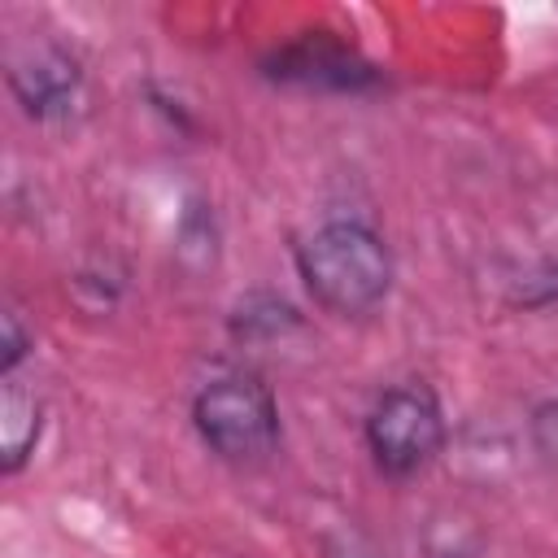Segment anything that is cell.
Instances as JSON below:
<instances>
[{
    "instance_id": "6da1fadb",
    "label": "cell",
    "mask_w": 558,
    "mask_h": 558,
    "mask_svg": "<svg viewBox=\"0 0 558 558\" xmlns=\"http://www.w3.org/2000/svg\"><path fill=\"white\" fill-rule=\"evenodd\" d=\"M296 275L323 310L357 318L388 296L392 253L366 222H323L296 244Z\"/></svg>"
},
{
    "instance_id": "7a4b0ae2",
    "label": "cell",
    "mask_w": 558,
    "mask_h": 558,
    "mask_svg": "<svg viewBox=\"0 0 558 558\" xmlns=\"http://www.w3.org/2000/svg\"><path fill=\"white\" fill-rule=\"evenodd\" d=\"M192 423L201 440L222 462H266L279 445V405L275 392L257 375H222L209 379L192 401Z\"/></svg>"
},
{
    "instance_id": "3957f363",
    "label": "cell",
    "mask_w": 558,
    "mask_h": 558,
    "mask_svg": "<svg viewBox=\"0 0 558 558\" xmlns=\"http://www.w3.org/2000/svg\"><path fill=\"white\" fill-rule=\"evenodd\" d=\"M445 445V414L427 384H392L366 414V449L384 475L423 471Z\"/></svg>"
},
{
    "instance_id": "277c9868",
    "label": "cell",
    "mask_w": 558,
    "mask_h": 558,
    "mask_svg": "<svg viewBox=\"0 0 558 558\" xmlns=\"http://www.w3.org/2000/svg\"><path fill=\"white\" fill-rule=\"evenodd\" d=\"M262 74L275 83H296V87H318V92H366L379 87V70L344 39L331 31H305L275 52H266Z\"/></svg>"
},
{
    "instance_id": "5b68a950",
    "label": "cell",
    "mask_w": 558,
    "mask_h": 558,
    "mask_svg": "<svg viewBox=\"0 0 558 558\" xmlns=\"http://www.w3.org/2000/svg\"><path fill=\"white\" fill-rule=\"evenodd\" d=\"M78 61L61 48V44H26L22 52H13L9 61V87L13 96L22 100V109L31 118H52V113H65L78 96Z\"/></svg>"
},
{
    "instance_id": "8992f818",
    "label": "cell",
    "mask_w": 558,
    "mask_h": 558,
    "mask_svg": "<svg viewBox=\"0 0 558 558\" xmlns=\"http://www.w3.org/2000/svg\"><path fill=\"white\" fill-rule=\"evenodd\" d=\"M35 440H39V401L9 379L0 401V466L13 475L31 458Z\"/></svg>"
},
{
    "instance_id": "52a82bcc",
    "label": "cell",
    "mask_w": 558,
    "mask_h": 558,
    "mask_svg": "<svg viewBox=\"0 0 558 558\" xmlns=\"http://www.w3.org/2000/svg\"><path fill=\"white\" fill-rule=\"evenodd\" d=\"M235 336L244 340H262V336H283L296 327V310L283 301V296H270V292H253L248 301L235 305V318H231Z\"/></svg>"
},
{
    "instance_id": "ba28073f",
    "label": "cell",
    "mask_w": 558,
    "mask_h": 558,
    "mask_svg": "<svg viewBox=\"0 0 558 558\" xmlns=\"http://www.w3.org/2000/svg\"><path fill=\"white\" fill-rule=\"evenodd\" d=\"M532 445H536V453L549 466H558V397L536 405V414H532Z\"/></svg>"
},
{
    "instance_id": "9c48e42d",
    "label": "cell",
    "mask_w": 558,
    "mask_h": 558,
    "mask_svg": "<svg viewBox=\"0 0 558 558\" xmlns=\"http://www.w3.org/2000/svg\"><path fill=\"white\" fill-rule=\"evenodd\" d=\"M0 327H4V344H0V371H4V379H9V375L17 371V362L26 357L31 340H26L22 323H17V314H4V318H0Z\"/></svg>"
},
{
    "instance_id": "30bf717a",
    "label": "cell",
    "mask_w": 558,
    "mask_h": 558,
    "mask_svg": "<svg viewBox=\"0 0 558 558\" xmlns=\"http://www.w3.org/2000/svg\"><path fill=\"white\" fill-rule=\"evenodd\" d=\"M327 558H375V554H362V549H353V545H331Z\"/></svg>"
}]
</instances>
